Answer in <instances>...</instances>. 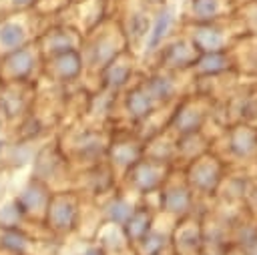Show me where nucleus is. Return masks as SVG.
Listing matches in <instances>:
<instances>
[{
  "label": "nucleus",
  "instance_id": "1",
  "mask_svg": "<svg viewBox=\"0 0 257 255\" xmlns=\"http://www.w3.org/2000/svg\"><path fill=\"white\" fill-rule=\"evenodd\" d=\"M82 205L84 197L76 189H54L40 225H44L52 235L68 237L78 231L82 223Z\"/></svg>",
  "mask_w": 257,
  "mask_h": 255
},
{
  "label": "nucleus",
  "instance_id": "2",
  "mask_svg": "<svg viewBox=\"0 0 257 255\" xmlns=\"http://www.w3.org/2000/svg\"><path fill=\"white\" fill-rule=\"evenodd\" d=\"M88 38H82L80 52L88 72H100L114 56L126 50V40L118 24H102L96 30L86 32Z\"/></svg>",
  "mask_w": 257,
  "mask_h": 255
},
{
  "label": "nucleus",
  "instance_id": "3",
  "mask_svg": "<svg viewBox=\"0 0 257 255\" xmlns=\"http://www.w3.org/2000/svg\"><path fill=\"white\" fill-rule=\"evenodd\" d=\"M30 175L44 181L52 189H64L68 181H72V161L66 149L60 143H46L38 145L36 155L30 165Z\"/></svg>",
  "mask_w": 257,
  "mask_h": 255
},
{
  "label": "nucleus",
  "instance_id": "4",
  "mask_svg": "<svg viewBox=\"0 0 257 255\" xmlns=\"http://www.w3.org/2000/svg\"><path fill=\"white\" fill-rule=\"evenodd\" d=\"M235 16H227L221 20H213V22H199V24H183V30L187 34V38L193 42L195 50L199 54L203 52H221V50H229L235 36L241 32H235L231 28Z\"/></svg>",
  "mask_w": 257,
  "mask_h": 255
},
{
  "label": "nucleus",
  "instance_id": "5",
  "mask_svg": "<svg viewBox=\"0 0 257 255\" xmlns=\"http://www.w3.org/2000/svg\"><path fill=\"white\" fill-rule=\"evenodd\" d=\"M42 70V54L36 44H26L12 52L0 54V82L30 84Z\"/></svg>",
  "mask_w": 257,
  "mask_h": 255
},
{
  "label": "nucleus",
  "instance_id": "6",
  "mask_svg": "<svg viewBox=\"0 0 257 255\" xmlns=\"http://www.w3.org/2000/svg\"><path fill=\"white\" fill-rule=\"evenodd\" d=\"M185 181L195 195H215L225 181V163L213 153H203L189 161Z\"/></svg>",
  "mask_w": 257,
  "mask_h": 255
},
{
  "label": "nucleus",
  "instance_id": "7",
  "mask_svg": "<svg viewBox=\"0 0 257 255\" xmlns=\"http://www.w3.org/2000/svg\"><path fill=\"white\" fill-rule=\"evenodd\" d=\"M120 177H122V185L126 191L143 197V195L157 193L161 189V185L169 177V165L157 163L149 157H141Z\"/></svg>",
  "mask_w": 257,
  "mask_h": 255
},
{
  "label": "nucleus",
  "instance_id": "8",
  "mask_svg": "<svg viewBox=\"0 0 257 255\" xmlns=\"http://www.w3.org/2000/svg\"><path fill=\"white\" fill-rule=\"evenodd\" d=\"M72 165L88 167L100 161H106V149H108V137L102 131L96 129H80L72 135L68 145L64 147Z\"/></svg>",
  "mask_w": 257,
  "mask_h": 255
},
{
  "label": "nucleus",
  "instance_id": "9",
  "mask_svg": "<svg viewBox=\"0 0 257 255\" xmlns=\"http://www.w3.org/2000/svg\"><path fill=\"white\" fill-rule=\"evenodd\" d=\"M157 62L159 68L169 70V72H183L187 68H193L199 52L195 50L193 42L187 38V34H179L173 38H167L157 50Z\"/></svg>",
  "mask_w": 257,
  "mask_h": 255
},
{
  "label": "nucleus",
  "instance_id": "10",
  "mask_svg": "<svg viewBox=\"0 0 257 255\" xmlns=\"http://www.w3.org/2000/svg\"><path fill=\"white\" fill-rule=\"evenodd\" d=\"M52 191L54 189L50 185H46L44 181H40V179L30 175L12 197L16 199V203H18V207L24 213L28 223L30 221L40 223L42 217H44V211H46V205L50 201Z\"/></svg>",
  "mask_w": 257,
  "mask_h": 255
},
{
  "label": "nucleus",
  "instance_id": "11",
  "mask_svg": "<svg viewBox=\"0 0 257 255\" xmlns=\"http://www.w3.org/2000/svg\"><path fill=\"white\" fill-rule=\"evenodd\" d=\"M80 179H72L76 181V191L82 195V197H92V199H100V197H106L114 191L116 187V179L118 175L114 173V169L106 163V161H100V163H94V165H88V167H82V171L78 173Z\"/></svg>",
  "mask_w": 257,
  "mask_h": 255
},
{
  "label": "nucleus",
  "instance_id": "12",
  "mask_svg": "<svg viewBox=\"0 0 257 255\" xmlns=\"http://www.w3.org/2000/svg\"><path fill=\"white\" fill-rule=\"evenodd\" d=\"M42 72L56 84H70L80 80V76L86 72L80 48L42 58Z\"/></svg>",
  "mask_w": 257,
  "mask_h": 255
},
{
  "label": "nucleus",
  "instance_id": "13",
  "mask_svg": "<svg viewBox=\"0 0 257 255\" xmlns=\"http://www.w3.org/2000/svg\"><path fill=\"white\" fill-rule=\"evenodd\" d=\"M159 195V209L175 219H185L195 203V193L187 185V181H177L167 177V181L157 191Z\"/></svg>",
  "mask_w": 257,
  "mask_h": 255
},
{
  "label": "nucleus",
  "instance_id": "14",
  "mask_svg": "<svg viewBox=\"0 0 257 255\" xmlns=\"http://www.w3.org/2000/svg\"><path fill=\"white\" fill-rule=\"evenodd\" d=\"M141 157H145V141L141 137L122 133V135H116L114 139H108L106 163L114 169L116 175H122Z\"/></svg>",
  "mask_w": 257,
  "mask_h": 255
},
{
  "label": "nucleus",
  "instance_id": "15",
  "mask_svg": "<svg viewBox=\"0 0 257 255\" xmlns=\"http://www.w3.org/2000/svg\"><path fill=\"white\" fill-rule=\"evenodd\" d=\"M30 84H0V118H4L8 124H16L30 110Z\"/></svg>",
  "mask_w": 257,
  "mask_h": 255
},
{
  "label": "nucleus",
  "instance_id": "16",
  "mask_svg": "<svg viewBox=\"0 0 257 255\" xmlns=\"http://www.w3.org/2000/svg\"><path fill=\"white\" fill-rule=\"evenodd\" d=\"M120 106H122L124 118L131 122H145L153 114H157L161 108V104L147 92L143 82H137V84L124 88V94L120 98Z\"/></svg>",
  "mask_w": 257,
  "mask_h": 255
},
{
  "label": "nucleus",
  "instance_id": "17",
  "mask_svg": "<svg viewBox=\"0 0 257 255\" xmlns=\"http://www.w3.org/2000/svg\"><path fill=\"white\" fill-rule=\"evenodd\" d=\"M203 98H185L177 104L169 129L173 135H189V133H199L201 126L207 120V108L203 106Z\"/></svg>",
  "mask_w": 257,
  "mask_h": 255
},
{
  "label": "nucleus",
  "instance_id": "18",
  "mask_svg": "<svg viewBox=\"0 0 257 255\" xmlns=\"http://www.w3.org/2000/svg\"><path fill=\"white\" fill-rule=\"evenodd\" d=\"M237 10L235 0H185L183 24L213 22L231 16Z\"/></svg>",
  "mask_w": 257,
  "mask_h": 255
},
{
  "label": "nucleus",
  "instance_id": "19",
  "mask_svg": "<svg viewBox=\"0 0 257 255\" xmlns=\"http://www.w3.org/2000/svg\"><path fill=\"white\" fill-rule=\"evenodd\" d=\"M100 78V88L110 92H120L131 84V78L135 74V58L131 50H122L118 56H114L100 72H96Z\"/></svg>",
  "mask_w": 257,
  "mask_h": 255
},
{
  "label": "nucleus",
  "instance_id": "20",
  "mask_svg": "<svg viewBox=\"0 0 257 255\" xmlns=\"http://www.w3.org/2000/svg\"><path fill=\"white\" fill-rule=\"evenodd\" d=\"M80 44H82V34L78 30L68 28V26H56V28L46 30L40 36L36 46H38L42 58H48V56H54V54H60L66 50L80 48Z\"/></svg>",
  "mask_w": 257,
  "mask_h": 255
},
{
  "label": "nucleus",
  "instance_id": "21",
  "mask_svg": "<svg viewBox=\"0 0 257 255\" xmlns=\"http://www.w3.org/2000/svg\"><path fill=\"white\" fill-rule=\"evenodd\" d=\"M151 10L145 8L141 2L131 8L124 16V20L118 24L120 26V32L126 40V46H131L133 50L137 48H143L145 44V38L149 34V26H151Z\"/></svg>",
  "mask_w": 257,
  "mask_h": 255
},
{
  "label": "nucleus",
  "instance_id": "22",
  "mask_svg": "<svg viewBox=\"0 0 257 255\" xmlns=\"http://www.w3.org/2000/svg\"><path fill=\"white\" fill-rule=\"evenodd\" d=\"M143 86L147 88V92L161 104H169L179 96V80H177V72H169V70H155L149 76H145V80H141Z\"/></svg>",
  "mask_w": 257,
  "mask_h": 255
},
{
  "label": "nucleus",
  "instance_id": "23",
  "mask_svg": "<svg viewBox=\"0 0 257 255\" xmlns=\"http://www.w3.org/2000/svg\"><path fill=\"white\" fill-rule=\"evenodd\" d=\"M227 149L235 159H253L257 157V129L247 122L231 126L227 133Z\"/></svg>",
  "mask_w": 257,
  "mask_h": 255
},
{
  "label": "nucleus",
  "instance_id": "24",
  "mask_svg": "<svg viewBox=\"0 0 257 255\" xmlns=\"http://www.w3.org/2000/svg\"><path fill=\"white\" fill-rule=\"evenodd\" d=\"M36 237L26 225L0 229V255H34Z\"/></svg>",
  "mask_w": 257,
  "mask_h": 255
},
{
  "label": "nucleus",
  "instance_id": "25",
  "mask_svg": "<svg viewBox=\"0 0 257 255\" xmlns=\"http://www.w3.org/2000/svg\"><path fill=\"white\" fill-rule=\"evenodd\" d=\"M171 243L175 247L177 255H199L201 245H203V227L199 221L193 219H181L177 225Z\"/></svg>",
  "mask_w": 257,
  "mask_h": 255
},
{
  "label": "nucleus",
  "instance_id": "26",
  "mask_svg": "<svg viewBox=\"0 0 257 255\" xmlns=\"http://www.w3.org/2000/svg\"><path fill=\"white\" fill-rule=\"evenodd\" d=\"M137 203L131 201V195L126 191H112L110 195L104 197V201L100 203V217L102 223L108 225H118L122 227L124 221L131 217V213L135 211Z\"/></svg>",
  "mask_w": 257,
  "mask_h": 255
},
{
  "label": "nucleus",
  "instance_id": "27",
  "mask_svg": "<svg viewBox=\"0 0 257 255\" xmlns=\"http://www.w3.org/2000/svg\"><path fill=\"white\" fill-rule=\"evenodd\" d=\"M175 24V12L171 6H163L159 10H155L153 18H151V26H149V34L145 38V54H155V50L169 38L171 28Z\"/></svg>",
  "mask_w": 257,
  "mask_h": 255
},
{
  "label": "nucleus",
  "instance_id": "28",
  "mask_svg": "<svg viewBox=\"0 0 257 255\" xmlns=\"http://www.w3.org/2000/svg\"><path fill=\"white\" fill-rule=\"evenodd\" d=\"M36 149H38V143L12 139V141H8V145H6L4 153H2L0 165L4 169H10V171H20L24 167H30L32 159L36 155Z\"/></svg>",
  "mask_w": 257,
  "mask_h": 255
},
{
  "label": "nucleus",
  "instance_id": "29",
  "mask_svg": "<svg viewBox=\"0 0 257 255\" xmlns=\"http://www.w3.org/2000/svg\"><path fill=\"white\" fill-rule=\"evenodd\" d=\"M155 225V215L153 209L149 205H137L135 211L131 213V217L124 221L122 225V233L131 245V249L151 231V227Z\"/></svg>",
  "mask_w": 257,
  "mask_h": 255
},
{
  "label": "nucleus",
  "instance_id": "30",
  "mask_svg": "<svg viewBox=\"0 0 257 255\" xmlns=\"http://www.w3.org/2000/svg\"><path fill=\"white\" fill-rule=\"evenodd\" d=\"M233 56L229 50H221V52H203L197 56L195 64H193V72L199 76H207L213 78L217 74H223L227 70L233 68Z\"/></svg>",
  "mask_w": 257,
  "mask_h": 255
},
{
  "label": "nucleus",
  "instance_id": "31",
  "mask_svg": "<svg viewBox=\"0 0 257 255\" xmlns=\"http://www.w3.org/2000/svg\"><path fill=\"white\" fill-rule=\"evenodd\" d=\"M30 32L20 20H4L0 22V54L12 52L30 44Z\"/></svg>",
  "mask_w": 257,
  "mask_h": 255
},
{
  "label": "nucleus",
  "instance_id": "32",
  "mask_svg": "<svg viewBox=\"0 0 257 255\" xmlns=\"http://www.w3.org/2000/svg\"><path fill=\"white\" fill-rule=\"evenodd\" d=\"M96 243L110 255V253H122L126 249H131L124 233H122V227L118 225H108V223H102V227L98 229L96 233Z\"/></svg>",
  "mask_w": 257,
  "mask_h": 255
},
{
  "label": "nucleus",
  "instance_id": "33",
  "mask_svg": "<svg viewBox=\"0 0 257 255\" xmlns=\"http://www.w3.org/2000/svg\"><path fill=\"white\" fill-rule=\"evenodd\" d=\"M169 243H171V235L153 225L151 231L133 249H135L137 255H163L165 249L169 247Z\"/></svg>",
  "mask_w": 257,
  "mask_h": 255
},
{
  "label": "nucleus",
  "instance_id": "34",
  "mask_svg": "<svg viewBox=\"0 0 257 255\" xmlns=\"http://www.w3.org/2000/svg\"><path fill=\"white\" fill-rule=\"evenodd\" d=\"M44 131H46V126H44L42 118H40L34 110H28V112L16 122V137H14V139L38 143L40 137L44 135Z\"/></svg>",
  "mask_w": 257,
  "mask_h": 255
},
{
  "label": "nucleus",
  "instance_id": "35",
  "mask_svg": "<svg viewBox=\"0 0 257 255\" xmlns=\"http://www.w3.org/2000/svg\"><path fill=\"white\" fill-rule=\"evenodd\" d=\"M116 106V92L104 90L100 88L90 100H88V108L86 112H90V116H94L96 120H102L106 116L112 114V108Z\"/></svg>",
  "mask_w": 257,
  "mask_h": 255
},
{
  "label": "nucleus",
  "instance_id": "36",
  "mask_svg": "<svg viewBox=\"0 0 257 255\" xmlns=\"http://www.w3.org/2000/svg\"><path fill=\"white\" fill-rule=\"evenodd\" d=\"M18 225H28L24 213L20 211L14 197H2L0 199V229L18 227Z\"/></svg>",
  "mask_w": 257,
  "mask_h": 255
},
{
  "label": "nucleus",
  "instance_id": "37",
  "mask_svg": "<svg viewBox=\"0 0 257 255\" xmlns=\"http://www.w3.org/2000/svg\"><path fill=\"white\" fill-rule=\"evenodd\" d=\"M74 255H108L96 241L92 243V241H88V243H84L78 251H74Z\"/></svg>",
  "mask_w": 257,
  "mask_h": 255
},
{
  "label": "nucleus",
  "instance_id": "38",
  "mask_svg": "<svg viewBox=\"0 0 257 255\" xmlns=\"http://www.w3.org/2000/svg\"><path fill=\"white\" fill-rule=\"evenodd\" d=\"M10 4H12V8H16V10H24V8L34 6L36 0H10Z\"/></svg>",
  "mask_w": 257,
  "mask_h": 255
},
{
  "label": "nucleus",
  "instance_id": "39",
  "mask_svg": "<svg viewBox=\"0 0 257 255\" xmlns=\"http://www.w3.org/2000/svg\"><path fill=\"white\" fill-rule=\"evenodd\" d=\"M6 145H8V141H6V139H0V159H2V153H4Z\"/></svg>",
  "mask_w": 257,
  "mask_h": 255
},
{
  "label": "nucleus",
  "instance_id": "40",
  "mask_svg": "<svg viewBox=\"0 0 257 255\" xmlns=\"http://www.w3.org/2000/svg\"><path fill=\"white\" fill-rule=\"evenodd\" d=\"M4 197V179H2V175H0V199Z\"/></svg>",
  "mask_w": 257,
  "mask_h": 255
},
{
  "label": "nucleus",
  "instance_id": "41",
  "mask_svg": "<svg viewBox=\"0 0 257 255\" xmlns=\"http://www.w3.org/2000/svg\"><path fill=\"white\" fill-rule=\"evenodd\" d=\"M205 255H219V253H215V251H211V253H205Z\"/></svg>",
  "mask_w": 257,
  "mask_h": 255
},
{
  "label": "nucleus",
  "instance_id": "42",
  "mask_svg": "<svg viewBox=\"0 0 257 255\" xmlns=\"http://www.w3.org/2000/svg\"><path fill=\"white\" fill-rule=\"evenodd\" d=\"M255 2H257V0H255Z\"/></svg>",
  "mask_w": 257,
  "mask_h": 255
}]
</instances>
